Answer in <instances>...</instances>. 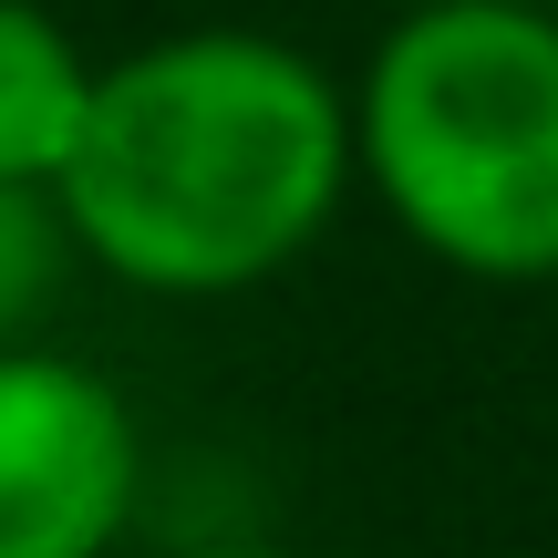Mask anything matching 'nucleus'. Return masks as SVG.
I'll return each mask as SVG.
<instances>
[{
  "instance_id": "obj_3",
  "label": "nucleus",
  "mask_w": 558,
  "mask_h": 558,
  "mask_svg": "<svg viewBox=\"0 0 558 558\" xmlns=\"http://www.w3.org/2000/svg\"><path fill=\"white\" fill-rule=\"evenodd\" d=\"M135 507V424L114 383L0 352V558H104Z\"/></svg>"
},
{
  "instance_id": "obj_6",
  "label": "nucleus",
  "mask_w": 558,
  "mask_h": 558,
  "mask_svg": "<svg viewBox=\"0 0 558 558\" xmlns=\"http://www.w3.org/2000/svg\"><path fill=\"white\" fill-rule=\"evenodd\" d=\"M424 11H527V0H424Z\"/></svg>"
},
{
  "instance_id": "obj_4",
  "label": "nucleus",
  "mask_w": 558,
  "mask_h": 558,
  "mask_svg": "<svg viewBox=\"0 0 558 558\" xmlns=\"http://www.w3.org/2000/svg\"><path fill=\"white\" fill-rule=\"evenodd\" d=\"M94 114V73L52 11L0 0V186H62Z\"/></svg>"
},
{
  "instance_id": "obj_2",
  "label": "nucleus",
  "mask_w": 558,
  "mask_h": 558,
  "mask_svg": "<svg viewBox=\"0 0 558 558\" xmlns=\"http://www.w3.org/2000/svg\"><path fill=\"white\" fill-rule=\"evenodd\" d=\"M362 166L435 259L558 269V21L414 11L362 83Z\"/></svg>"
},
{
  "instance_id": "obj_5",
  "label": "nucleus",
  "mask_w": 558,
  "mask_h": 558,
  "mask_svg": "<svg viewBox=\"0 0 558 558\" xmlns=\"http://www.w3.org/2000/svg\"><path fill=\"white\" fill-rule=\"evenodd\" d=\"M62 239H73V228H62V207L41 197V186H0V352H21V331L52 311Z\"/></svg>"
},
{
  "instance_id": "obj_1",
  "label": "nucleus",
  "mask_w": 558,
  "mask_h": 558,
  "mask_svg": "<svg viewBox=\"0 0 558 558\" xmlns=\"http://www.w3.org/2000/svg\"><path fill=\"white\" fill-rule=\"evenodd\" d=\"M341 94L259 32H186L94 73L52 207L135 290H248L341 197Z\"/></svg>"
}]
</instances>
